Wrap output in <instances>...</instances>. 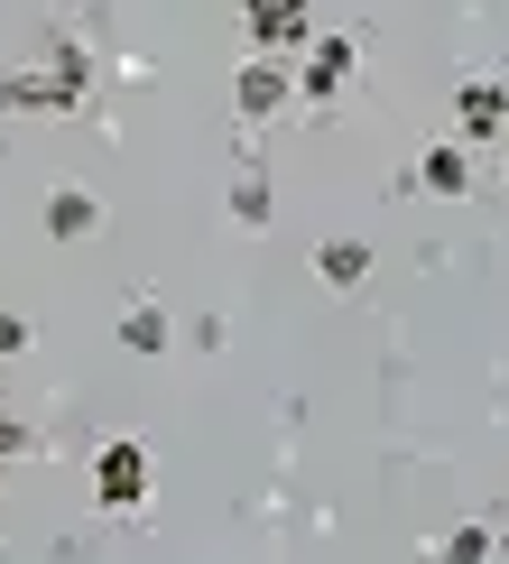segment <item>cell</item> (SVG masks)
<instances>
[{"label": "cell", "mask_w": 509, "mask_h": 564, "mask_svg": "<svg viewBox=\"0 0 509 564\" xmlns=\"http://www.w3.org/2000/svg\"><path fill=\"white\" fill-rule=\"evenodd\" d=\"M149 490H158V463H149L139 435H102L93 444V509H102V519H139Z\"/></svg>", "instance_id": "obj_1"}, {"label": "cell", "mask_w": 509, "mask_h": 564, "mask_svg": "<svg viewBox=\"0 0 509 564\" xmlns=\"http://www.w3.org/2000/svg\"><path fill=\"white\" fill-rule=\"evenodd\" d=\"M93 84V56L84 46H56L46 65H29V75H0V111H75Z\"/></svg>", "instance_id": "obj_2"}, {"label": "cell", "mask_w": 509, "mask_h": 564, "mask_svg": "<svg viewBox=\"0 0 509 564\" xmlns=\"http://www.w3.org/2000/svg\"><path fill=\"white\" fill-rule=\"evenodd\" d=\"M353 75H361V37H315L306 46V65H296V102H306V111H334L343 102V93H353Z\"/></svg>", "instance_id": "obj_3"}, {"label": "cell", "mask_w": 509, "mask_h": 564, "mask_svg": "<svg viewBox=\"0 0 509 564\" xmlns=\"http://www.w3.org/2000/svg\"><path fill=\"white\" fill-rule=\"evenodd\" d=\"M241 37H250V56H306L315 10L306 0H241Z\"/></svg>", "instance_id": "obj_4"}, {"label": "cell", "mask_w": 509, "mask_h": 564, "mask_svg": "<svg viewBox=\"0 0 509 564\" xmlns=\"http://www.w3.org/2000/svg\"><path fill=\"white\" fill-rule=\"evenodd\" d=\"M288 102H296V65L288 56H241V75H231V111H241L250 130H269Z\"/></svg>", "instance_id": "obj_5"}, {"label": "cell", "mask_w": 509, "mask_h": 564, "mask_svg": "<svg viewBox=\"0 0 509 564\" xmlns=\"http://www.w3.org/2000/svg\"><path fill=\"white\" fill-rule=\"evenodd\" d=\"M500 130H509V84L500 75H463L454 84V139L463 149H491Z\"/></svg>", "instance_id": "obj_6"}, {"label": "cell", "mask_w": 509, "mask_h": 564, "mask_svg": "<svg viewBox=\"0 0 509 564\" xmlns=\"http://www.w3.org/2000/svg\"><path fill=\"white\" fill-rule=\"evenodd\" d=\"M37 223H46V241H93V231H102V195H93V185H46Z\"/></svg>", "instance_id": "obj_7"}, {"label": "cell", "mask_w": 509, "mask_h": 564, "mask_svg": "<svg viewBox=\"0 0 509 564\" xmlns=\"http://www.w3.org/2000/svg\"><path fill=\"white\" fill-rule=\"evenodd\" d=\"M416 185H426L435 204H463V195H473V149H463V139H435V149H416Z\"/></svg>", "instance_id": "obj_8"}, {"label": "cell", "mask_w": 509, "mask_h": 564, "mask_svg": "<svg viewBox=\"0 0 509 564\" xmlns=\"http://www.w3.org/2000/svg\"><path fill=\"white\" fill-rule=\"evenodd\" d=\"M111 334H121V351H139V361H158V351L176 343V324H167V305H158V296H130Z\"/></svg>", "instance_id": "obj_9"}, {"label": "cell", "mask_w": 509, "mask_h": 564, "mask_svg": "<svg viewBox=\"0 0 509 564\" xmlns=\"http://www.w3.org/2000/svg\"><path fill=\"white\" fill-rule=\"evenodd\" d=\"M231 223H241V231H269L278 223V195H269V176H260L250 149H241V176H231Z\"/></svg>", "instance_id": "obj_10"}, {"label": "cell", "mask_w": 509, "mask_h": 564, "mask_svg": "<svg viewBox=\"0 0 509 564\" xmlns=\"http://www.w3.org/2000/svg\"><path fill=\"white\" fill-rule=\"evenodd\" d=\"M315 278H324V288H343V296H353L361 278H370V241H315Z\"/></svg>", "instance_id": "obj_11"}, {"label": "cell", "mask_w": 509, "mask_h": 564, "mask_svg": "<svg viewBox=\"0 0 509 564\" xmlns=\"http://www.w3.org/2000/svg\"><path fill=\"white\" fill-rule=\"evenodd\" d=\"M491 555H500V536L481 528V519H463V528L435 536V564H491Z\"/></svg>", "instance_id": "obj_12"}, {"label": "cell", "mask_w": 509, "mask_h": 564, "mask_svg": "<svg viewBox=\"0 0 509 564\" xmlns=\"http://www.w3.org/2000/svg\"><path fill=\"white\" fill-rule=\"evenodd\" d=\"M29 444H37V435H29V426H19V416H10V408H0V481H10V463H19V454H29Z\"/></svg>", "instance_id": "obj_13"}, {"label": "cell", "mask_w": 509, "mask_h": 564, "mask_svg": "<svg viewBox=\"0 0 509 564\" xmlns=\"http://www.w3.org/2000/svg\"><path fill=\"white\" fill-rule=\"evenodd\" d=\"M29 351V315H0V361H19Z\"/></svg>", "instance_id": "obj_14"}, {"label": "cell", "mask_w": 509, "mask_h": 564, "mask_svg": "<svg viewBox=\"0 0 509 564\" xmlns=\"http://www.w3.org/2000/svg\"><path fill=\"white\" fill-rule=\"evenodd\" d=\"M500 185H509V158H500Z\"/></svg>", "instance_id": "obj_15"}]
</instances>
